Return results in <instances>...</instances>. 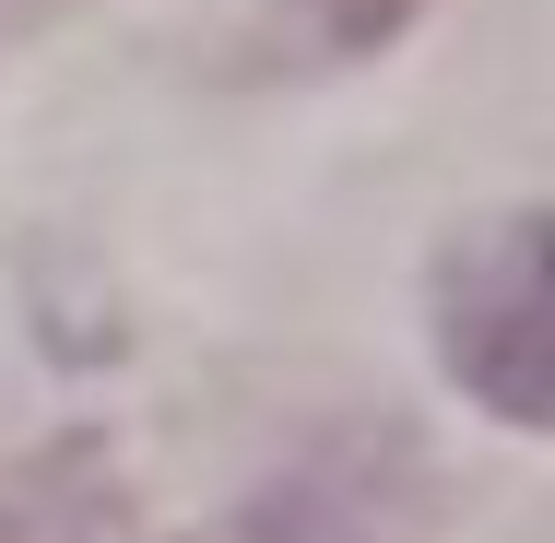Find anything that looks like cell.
<instances>
[{"label": "cell", "instance_id": "2", "mask_svg": "<svg viewBox=\"0 0 555 543\" xmlns=\"http://www.w3.org/2000/svg\"><path fill=\"white\" fill-rule=\"evenodd\" d=\"M308 12H320V36H332V48H378V36H402V12H414V0H308Z\"/></svg>", "mask_w": 555, "mask_h": 543}, {"label": "cell", "instance_id": "1", "mask_svg": "<svg viewBox=\"0 0 555 543\" xmlns=\"http://www.w3.org/2000/svg\"><path fill=\"white\" fill-rule=\"evenodd\" d=\"M449 366L508 414V426H544L555 414V354H544V214L485 224L461 260H449Z\"/></svg>", "mask_w": 555, "mask_h": 543}]
</instances>
